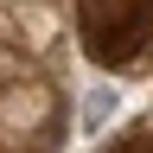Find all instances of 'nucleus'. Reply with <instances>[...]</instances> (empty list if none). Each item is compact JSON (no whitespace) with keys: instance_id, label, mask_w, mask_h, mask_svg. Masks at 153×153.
<instances>
[{"instance_id":"nucleus-1","label":"nucleus","mask_w":153,"mask_h":153,"mask_svg":"<svg viewBox=\"0 0 153 153\" xmlns=\"http://www.w3.org/2000/svg\"><path fill=\"white\" fill-rule=\"evenodd\" d=\"M134 153H140V147H134Z\"/></svg>"}]
</instances>
